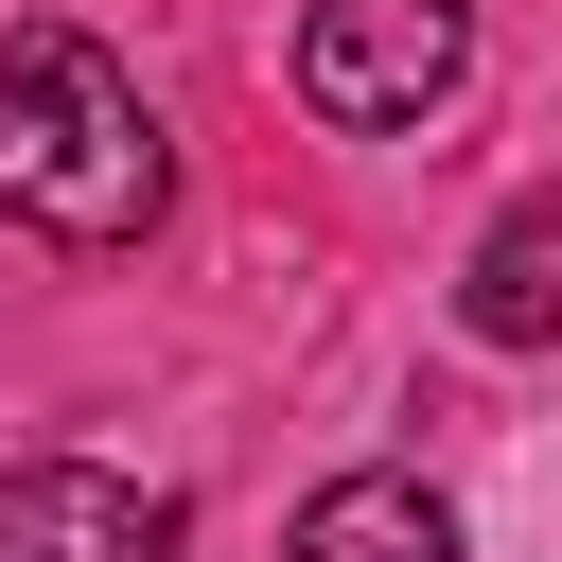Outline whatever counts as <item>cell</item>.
<instances>
[{
    "instance_id": "5b68a950",
    "label": "cell",
    "mask_w": 562,
    "mask_h": 562,
    "mask_svg": "<svg viewBox=\"0 0 562 562\" xmlns=\"http://www.w3.org/2000/svg\"><path fill=\"white\" fill-rule=\"evenodd\" d=\"M281 562H457V509H439L422 474H316Z\"/></svg>"
},
{
    "instance_id": "6da1fadb",
    "label": "cell",
    "mask_w": 562,
    "mask_h": 562,
    "mask_svg": "<svg viewBox=\"0 0 562 562\" xmlns=\"http://www.w3.org/2000/svg\"><path fill=\"white\" fill-rule=\"evenodd\" d=\"M158 193H176V158H158V105L123 88V53L35 18L0 53V211L35 246H140Z\"/></svg>"
},
{
    "instance_id": "7a4b0ae2",
    "label": "cell",
    "mask_w": 562,
    "mask_h": 562,
    "mask_svg": "<svg viewBox=\"0 0 562 562\" xmlns=\"http://www.w3.org/2000/svg\"><path fill=\"white\" fill-rule=\"evenodd\" d=\"M474 70V0H316L299 18V105L316 123H422Z\"/></svg>"
},
{
    "instance_id": "3957f363",
    "label": "cell",
    "mask_w": 562,
    "mask_h": 562,
    "mask_svg": "<svg viewBox=\"0 0 562 562\" xmlns=\"http://www.w3.org/2000/svg\"><path fill=\"white\" fill-rule=\"evenodd\" d=\"M176 492L88 474V457H0V562H158Z\"/></svg>"
},
{
    "instance_id": "277c9868",
    "label": "cell",
    "mask_w": 562,
    "mask_h": 562,
    "mask_svg": "<svg viewBox=\"0 0 562 562\" xmlns=\"http://www.w3.org/2000/svg\"><path fill=\"white\" fill-rule=\"evenodd\" d=\"M457 334H474V351H544V334H562V193H509V211L474 228Z\"/></svg>"
}]
</instances>
